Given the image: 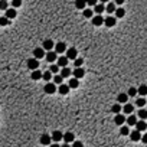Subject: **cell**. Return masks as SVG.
Listing matches in <instances>:
<instances>
[{"label": "cell", "mask_w": 147, "mask_h": 147, "mask_svg": "<svg viewBox=\"0 0 147 147\" xmlns=\"http://www.w3.org/2000/svg\"><path fill=\"white\" fill-rule=\"evenodd\" d=\"M28 68L32 69V71H36V69L39 68V61H38L36 58H30V59H28Z\"/></svg>", "instance_id": "obj_1"}, {"label": "cell", "mask_w": 147, "mask_h": 147, "mask_svg": "<svg viewBox=\"0 0 147 147\" xmlns=\"http://www.w3.org/2000/svg\"><path fill=\"white\" fill-rule=\"evenodd\" d=\"M44 56H46L44 48H35V49H33V58H36V59L39 61L40 58H44Z\"/></svg>", "instance_id": "obj_2"}, {"label": "cell", "mask_w": 147, "mask_h": 147, "mask_svg": "<svg viewBox=\"0 0 147 147\" xmlns=\"http://www.w3.org/2000/svg\"><path fill=\"white\" fill-rule=\"evenodd\" d=\"M136 130H137V131H140V133L146 131V130H147V123H146L144 120L137 121V124H136Z\"/></svg>", "instance_id": "obj_3"}, {"label": "cell", "mask_w": 147, "mask_h": 147, "mask_svg": "<svg viewBox=\"0 0 147 147\" xmlns=\"http://www.w3.org/2000/svg\"><path fill=\"white\" fill-rule=\"evenodd\" d=\"M104 20H105V19H102L101 15H97V16H94V17L91 19V22H92L94 26H101V25L104 23Z\"/></svg>", "instance_id": "obj_4"}, {"label": "cell", "mask_w": 147, "mask_h": 147, "mask_svg": "<svg viewBox=\"0 0 147 147\" xmlns=\"http://www.w3.org/2000/svg\"><path fill=\"white\" fill-rule=\"evenodd\" d=\"M67 51V45L64 44V42H58V44L55 45V52L56 53H64Z\"/></svg>", "instance_id": "obj_5"}, {"label": "cell", "mask_w": 147, "mask_h": 147, "mask_svg": "<svg viewBox=\"0 0 147 147\" xmlns=\"http://www.w3.org/2000/svg\"><path fill=\"white\" fill-rule=\"evenodd\" d=\"M125 121H127V120H125V117H124L123 114H117V115L114 117V123H115L117 125H120V127L125 124Z\"/></svg>", "instance_id": "obj_6"}, {"label": "cell", "mask_w": 147, "mask_h": 147, "mask_svg": "<svg viewBox=\"0 0 147 147\" xmlns=\"http://www.w3.org/2000/svg\"><path fill=\"white\" fill-rule=\"evenodd\" d=\"M45 92L46 94H53V92H56V85L53 82H48L46 85H45Z\"/></svg>", "instance_id": "obj_7"}, {"label": "cell", "mask_w": 147, "mask_h": 147, "mask_svg": "<svg viewBox=\"0 0 147 147\" xmlns=\"http://www.w3.org/2000/svg\"><path fill=\"white\" fill-rule=\"evenodd\" d=\"M127 100H129V94L125 92H121L117 95V102L118 104H127Z\"/></svg>", "instance_id": "obj_8"}, {"label": "cell", "mask_w": 147, "mask_h": 147, "mask_svg": "<svg viewBox=\"0 0 147 147\" xmlns=\"http://www.w3.org/2000/svg\"><path fill=\"white\" fill-rule=\"evenodd\" d=\"M141 133L140 131H137V130H133L131 133H130V138H131V141H140L141 140Z\"/></svg>", "instance_id": "obj_9"}, {"label": "cell", "mask_w": 147, "mask_h": 147, "mask_svg": "<svg viewBox=\"0 0 147 147\" xmlns=\"http://www.w3.org/2000/svg\"><path fill=\"white\" fill-rule=\"evenodd\" d=\"M42 48H44L45 51H48V52H51L52 48H55V44H53L51 39H46V40L44 42V46H42Z\"/></svg>", "instance_id": "obj_10"}, {"label": "cell", "mask_w": 147, "mask_h": 147, "mask_svg": "<svg viewBox=\"0 0 147 147\" xmlns=\"http://www.w3.org/2000/svg\"><path fill=\"white\" fill-rule=\"evenodd\" d=\"M68 58L67 56H59L58 58V67H62V68H67L68 67Z\"/></svg>", "instance_id": "obj_11"}, {"label": "cell", "mask_w": 147, "mask_h": 147, "mask_svg": "<svg viewBox=\"0 0 147 147\" xmlns=\"http://www.w3.org/2000/svg\"><path fill=\"white\" fill-rule=\"evenodd\" d=\"M76 55H78V52H76V49L75 48H69L68 51H67V58L68 59H76Z\"/></svg>", "instance_id": "obj_12"}, {"label": "cell", "mask_w": 147, "mask_h": 147, "mask_svg": "<svg viewBox=\"0 0 147 147\" xmlns=\"http://www.w3.org/2000/svg\"><path fill=\"white\" fill-rule=\"evenodd\" d=\"M72 75H74V78L79 79V78H82L84 75H85V71H84L82 68H75L74 72H72Z\"/></svg>", "instance_id": "obj_13"}, {"label": "cell", "mask_w": 147, "mask_h": 147, "mask_svg": "<svg viewBox=\"0 0 147 147\" xmlns=\"http://www.w3.org/2000/svg\"><path fill=\"white\" fill-rule=\"evenodd\" d=\"M51 137H52V140H53L55 143H58V141H61L62 138H64V134H62L61 131H58V130H55V131L52 133Z\"/></svg>", "instance_id": "obj_14"}, {"label": "cell", "mask_w": 147, "mask_h": 147, "mask_svg": "<svg viewBox=\"0 0 147 147\" xmlns=\"http://www.w3.org/2000/svg\"><path fill=\"white\" fill-rule=\"evenodd\" d=\"M51 141H52V137L48 136V134H44V136L40 137V144H42V146H49Z\"/></svg>", "instance_id": "obj_15"}, {"label": "cell", "mask_w": 147, "mask_h": 147, "mask_svg": "<svg viewBox=\"0 0 147 147\" xmlns=\"http://www.w3.org/2000/svg\"><path fill=\"white\" fill-rule=\"evenodd\" d=\"M104 25H105L107 28H113V26L115 25V19H114L113 16H108V17H105V20H104Z\"/></svg>", "instance_id": "obj_16"}, {"label": "cell", "mask_w": 147, "mask_h": 147, "mask_svg": "<svg viewBox=\"0 0 147 147\" xmlns=\"http://www.w3.org/2000/svg\"><path fill=\"white\" fill-rule=\"evenodd\" d=\"M42 76H44V72H40L39 69H36V71H32V75H30V78H32L33 81L42 79Z\"/></svg>", "instance_id": "obj_17"}, {"label": "cell", "mask_w": 147, "mask_h": 147, "mask_svg": "<svg viewBox=\"0 0 147 147\" xmlns=\"http://www.w3.org/2000/svg\"><path fill=\"white\" fill-rule=\"evenodd\" d=\"M72 72H74V71H71V69L67 67V68H62V71H61L59 75H61L62 78H69V76L72 75Z\"/></svg>", "instance_id": "obj_18"}, {"label": "cell", "mask_w": 147, "mask_h": 147, "mask_svg": "<svg viewBox=\"0 0 147 147\" xmlns=\"http://www.w3.org/2000/svg\"><path fill=\"white\" fill-rule=\"evenodd\" d=\"M69 85H65V84H62V85H59V88H58V91H59V94H62V95H67L68 92H69Z\"/></svg>", "instance_id": "obj_19"}, {"label": "cell", "mask_w": 147, "mask_h": 147, "mask_svg": "<svg viewBox=\"0 0 147 147\" xmlns=\"http://www.w3.org/2000/svg\"><path fill=\"white\" fill-rule=\"evenodd\" d=\"M123 111H124L125 114H130V115H131V113L134 111V105H133V104H124Z\"/></svg>", "instance_id": "obj_20"}, {"label": "cell", "mask_w": 147, "mask_h": 147, "mask_svg": "<svg viewBox=\"0 0 147 147\" xmlns=\"http://www.w3.org/2000/svg\"><path fill=\"white\" fill-rule=\"evenodd\" d=\"M46 61L48 62H55L56 61V52H53V51H51V52H46Z\"/></svg>", "instance_id": "obj_21"}, {"label": "cell", "mask_w": 147, "mask_h": 147, "mask_svg": "<svg viewBox=\"0 0 147 147\" xmlns=\"http://www.w3.org/2000/svg\"><path fill=\"white\" fill-rule=\"evenodd\" d=\"M64 140H65V143H74L75 141V136L72 134V133H65L64 134Z\"/></svg>", "instance_id": "obj_22"}, {"label": "cell", "mask_w": 147, "mask_h": 147, "mask_svg": "<svg viewBox=\"0 0 147 147\" xmlns=\"http://www.w3.org/2000/svg\"><path fill=\"white\" fill-rule=\"evenodd\" d=\"M68 85H69V88H78V87H79V79L71 78L69 82H68Z\"/></svg>", "instance_id": "obj_23"}, {"label": "cell", "mask_w": 147, "mask_h": 147, "mask_svg": "<svg viewBox=\"0 0 147 147\" xmlns=\"http://www.w3.org/2000/svg\"><path fill=\"white\" fill-rule=\"evenodd\" d=\"M85 6H87L85 0H75V7L76 9H84V10H85Z\"/></svg>", "instance_id": "obj_24"}, {"label": "cell", "mask_w": 147, "mask_h": 147, "mask_svg": "<svg viewBox=\"0 0 147 147\" xmlns=\"http://www.w3.org/2000/svg\"><path fill=\"white\" fill-rule=\"evenodd\" d=\"M6 17L10 20V19H15L16 17V9H7L6 10Z\"/></svg>", "instance_id": "obj_25"}, {"label": "cell", "mask_w": 147, "mask_h": 147, "mask_svg": "<svg viewBox=\"0 0 147 147\" xmlns=\"http://www.w3.org/2000/svg\"><path fill=\"white\" fill-rule=\"evenodd\" d=\"M130 130H129V127H127V125H121V127H120V134L121 136H130Z\"/></svg>", "instance_id": "obj_26"}, {"label": "cell", "mask_w": 147, "mask_h": 147, "mask_svg": "<svg viewBox=\"0 0 147 147\" xmlns=\"http://www.w3.org/2000/svg\"><path fill=\"white\" fill-rule=\"evenodd\" d=\"M127 124H129V125H136V124H137V117H136L134 114L129 115V118H127Z\"/></svg>", "instance_id": "obj_27"}, {"label": "cell", "mask_w": 147, "mask_h": 147, "mask_svg": "<svg viewBox=\"0 0 147 147\" xmlns=\"http://www.w3.org/2000/svg\"><path fill=\"white\" fill-rule=\"evenodd\" d=\"M137 115L140 117V120H147V110H144V108H140L138 110V113H137Z\"/></svg>", "instance_id": "obj_28"}, {"label": "cell", "mask_w": 147, "mask_h": 147, "mask_svg": "<svg viewBox=\"0 0 147 147\" xmlns=\"http://www.w3.org/2000/svg\"><path fill=\"white\" fill-rule=\"evenodd\" d=\"M105 9H107V7L104 6V3H100V5H97V6L94 7V10L97 12V15H101V13H102L104 10H105Z\"/></svg>", "instance_id": "obj_29"}, {"label": "cell", "mask_w": 147, "mask_h": 147, "mask_svg": "<svg viewBox=\"0 0 147 147\" xmlns=\"http://www.w3.org/2000/svg\"><path fill=\"white\" fill-rule=\"evenodd\" d=\"M82 15H84V17H87V19H92V17H94V12H92V9H85Z\"/></svg>", "instance_id": "obj_30"}, {"label": "cell", "mask_w": 147, "mask_h": 147, "mask_svg": "<svg viewBox=\"0 0 147 147\" xmlns=\"http://www.w3.org/2000/svg\"><path fill=\"white\" fill-rule=\"evenodd\" d=\"M138 94H140L141 97L147 95V85H144V84H143V85H140V87H138Z\"/></svg>", "instance_id": "obj_31"}, {"label": "cell", "mask_w": 147, "mask_h": 147, "mask_svg": "<svg viewBox=\"0 0 147 147\" xmlns=\"http://www.w3.org/2000/svg\"><path fill=\"white\" fill-rule=\"evenodd\" d=\"M105 10H107L108 13H114V12L117 10V7H115V5H114L113 2H110V3L107 5V9H105Z\"/></svg>", "instance_id": "obj_32"}, {"label": "cell", "mask_w": 147, "mask_h": 147, "mask_svg": "<svg viewBox=\"0 0 147 147\" xmlns=\"http://www.w3.org/2000/svg\"><path fill=\"white\" fill-rule=\"evenodd\" d=\"M124 15H125V9H123V7H118L117 10H115V17H124Z\"/></svg>", "instance_id": "obj_33"}, {"label": "cell", "mask_w": 147, "mask_h": 147, "mask_svg": "<svg viewBox=\"0 0 147 147\" xmlns=\"http://www.w3.org/2000/svg\"><path fill=\"white\" fill-rule=\"evenodd\" d=\"M121 110H123V107L120 105L118 102H117V104H114L113 108H111V111H113V113H115V115H117V114H120V111H121Z\"/></svg>", "instance_id": "obj_34"}, {"label": "cell", "mask_w": 147, "mask_h": 147, "mask_svg": "<svg viewBox=\"0 0 147 147\" xmlns=\"http://www.w3.org/2000/svg\"><path fill=\"white\" fill-rule=\"evenodd\" d=\"M62 81H64V78H62L61 75H55L53 76V84L55 85H62Z\"/></svg>", "instance_id": "obj_35"}, {"label": "cell", "mask_w": 147, "mask_h": 147, "mask_svg": "<svg viewBox=\"0 0 147 147\" xmlns=\"http://www.w3.org/2000/svg\"><path fill=\"white\" fill-rule=\"evenodd\" d=\"M42 79H45L46 82L51 81V79H52V72H51V71H45V72H44V76H42Z\"/></svg>", "instance_id": "obj_36"}, {"label": "cell", "mask_w": 147, "mask_h": 147, "mask_svg": "<svg viewBox=\"0 0 147 147\" xmlns=\"http://www.w3.org/2000/svg\"><path fill=\"white\" fill-rule=\"evenodd\" d=\"M10 23V20L6 17V16H3V17H0V26H7Z\"/></svg>", "instance_id": "obj_37"}, {"label": "cell", "mask_w": 147, "mask_h": 147, "mask_svg": "<svg viewBox=\"0 0 147 147\" xmlns=\"http://www.w3.org/2000/svg\"><path fill=\"white\" fill-rule=\"evenodd\" d=\"M9 5H7V0H0V10H7Z\"/></svg>", "instance_id": "obj_38"}, {"label": "cell", "mask_w": 147, "mask_h": 147, "mask_svg": "<svg viewBox=\"0 0 147 147\" xmlns=\"http://www.w3.org/2000/svg\"><path fill=\"white\" fill-rule=\"evenodd\" d=\"M136 104H137V107H140V108H141V107H144V105H146V98H144V97H140V98L137 100V102H136Z\"/></svg>", "instance_id": "obj_39"}, {"label": "cell", "mask_w": 147, "mask_h": 147, "mask_svg": "<svg viewBox=\"0 0 147 147\" xmlns=\"http://www.w3.org/2000/svg\"><path fill=\"white\" fill-rule=\"evenodd\" d=\"M12 6H13V9L20 7L22 6V0H12Z\"/></svg>", "instance_id": "obj_40"}, {"label": "cell", "mask_w": 147, "mask_h": 147, "mask_svg": "<svg viewBox=\"0 0 147 147\" xmlns=\"http://www.w3.org/2000/svg\"><path fill=\"white\" fill-rule=\"evenodd\" d=\"M84 64V61H82V58H76L75 61H74V65L76 67V68H81V65Z\"/></svg>", "instance_id": "obj_41"}, {"label": "cell", "mask_w": 147, "mask_h": 147, "mask_svg": "<svg viewBox=\"0 0 147 147\" xmlns=\"http://www.w3.org/2000/svg\"><path fill=\"white\" fill-rule=\"evenodd\" d=\"M137 92H138L137 88H130V90H129V97H136Z\"/></svg>", "instance_id": "obj_42"}, {"label": "cell", "mask_w": 147, "mask_h": 147, "mask_svg": "<svg viewBox=\"0 0 147 147\" xmlns=\"http://www.w3.org/2000/svg\"><path fill=\"white\" fill-rule=\"evenodd\" d=\"M85 2H87L88 6H94V7L98 5V0H85Z\"/></svg>", "instance_id": "obj_43"}, {"label": "cell", "mask_w": 147, "mask_h": 147, "mask_svg": "<svg viewBox=\"0 0 147 147\" xmlns=\"http://www.w3.org/2000/svg\"><path fill=\"white\" fill-rule=\"evenodd\" d=\"M49 71H51L52 74H56V75H58V71H59V67H58V65H52Z\"/></svg>", "instance_id": "obj_44"}, {"label": "cell", "mask_w": 147, "mask_h": 147, "mask_svg": "<svg viewBox=\"0 0 147 147\" xmlns=\"http://www.w3.org/2000/svg\"><path fill=\"white\" fill-rule=\"evenodd\" d=\"M72 147H84V144H82L81 141H76V140H75V141L72 143Z\"/></svg>", "instance_id": "obj_45"}, {"label": "cell", "mask_w": 147, "mask_h": 147, "mask_svg": "<svg viewBox=\"0 0 147 147\" xmlns=\"http://www.w3.org/2000/svg\"><path fill=\"white\" fill-rule=\"evenodd\" d=\"M141 141H143L144 144H147V133H144V134H143V137H141Z\"/></svg>", "instance_id": "obj_46"}, {"label": "cell", "mask_w": 147, "mask_h": 147, "mask_svg": "<svg viewBox=\"0 0 147 147\" xmlns=\"http://www.w3.org/2000/svg\"><path fill=\"white\" fill-rule=\"evenodd\" d=\"M124 0H115V5H123Z\"/></svg>", "instance_id": "obj_47"}, {"label": "cell", "mask_w": 147, "mask_h": 147, "mask_svg": "<svg viewBox=\"0 0 147 147\" xmlns=\"http://www.w3.org/2000/svg\"><path fill=\"white\" fill-rule=\"evenodd\" d=\"M51 147H61L58 143H53V144H51Z\"/></svg>", "instance_id": "obj_48"}, {"label": "cell", "mask_w": 147, "mask_h": 147, "mask_svg": "<svg viewBox=\"0 0 147 147\" xmlns=\"http://www.w3.org/2000/svg\"><path fill=\"white\" fill-rule=\"evenodd\" d=\"M61 147H72V146H69V144H68V143H65V144H62V146H61Z\"/></svg>", "instance_id": "obj_49"}, {"label": "cell", "mask_w": 147, "mask_h": 147, "mask_svg": "<svg viewBox=\"0 0 147 147\" xmlns=\"http://www.w3.org/2000/svg\"><path fill=\"white\" fill-rule=\"evenodd\" d=\"M98 2H101V3H107L108 0H98Z\"/></svg>", "instance_id": "obj_50"}]
</instances>
